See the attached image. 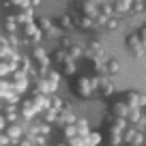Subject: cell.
<instances>
[{
  "label": "cell",
  "mask_w": 146,
  "mask_h": 146,
  "mask_svg": "<svg viewBox=\"0 0 146 146\" xmlns=\"http://www.w3.org/2000/svg\"><path fill=\"white\" fill-rule=\"evenodd\" d=\"M127 43H129V47H131V52H133L135 56H142V54H144V45H142V41L137 39V35H129Z\"/></svg>",
  "instance_id": "6da1fadb"
},
{
  "label": "cell",
  "mask_w": 146,
  "mask_h": 146,
  "mask_svg": "<svg viewBox=\"0 0 146 146\" xmlns=\"http://www.w3.org/2000/svg\"><path fill=\"white\" fill-rule=\"evenodd\" d=\"M131 9L142 11V9H144V2H142V0H133V7H131Z\"/></svg>",
  "instance_id": "277c9868"
},
{
  "label": "cell",
  "mask_w": 146,
  "mask_h": 146,
  "mask_svg": "<svg viewBox=\"0 0 146 146\" xmlns=\"http://www.w3.org/2000/svg\"><path fill=\"white\" fill-rule=\"evenodd\" d=\"M131 7H133V0H116V11H120V13L129 11Z\"/></svg>",
  "instance_id": "7a4b0ae2"
},
{
  "label": "cell",
  "mask_w": 146,
  "mask_h": 146,
  "mask_svg": "<svg viewBox=\"0 0 146 146\" xmlns=\"http://www.w3.org/2000/svg\"><path fill=\"white\" fill-rule=\"evenodd\" d=\"M137 39H140V41H142V45L146 47V26H142V30L137 32Z\"/></svg>",
  "instance_id": "3957f363"
},
{
  "label": "cell",
  "mask_w": 146,
  "mask_h": 146,
  "mask_svg": "<svg viewBox=\"0 0 146 146\" xmlns=\"http://www.w3.org/2000/svg\"><path fill=\"white\" fill-rule=\"evenodd\" d=\"M144 125H146V120H144Z\"/></svg>",
  "instance_id": "5b68a950"
}]
</instances>
